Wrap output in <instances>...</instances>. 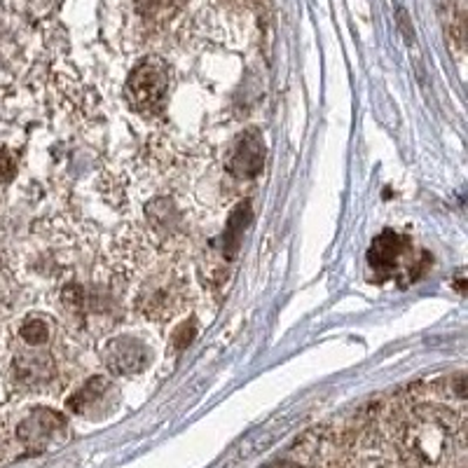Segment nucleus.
Masks as SVG:
<instances>
[{
    "instance_id": "nucleus-7",
    "label": "nucleus",
    "mask_w": 468,
    "mask_h": 468,
    "mask_svg": "<svg viewBox=\"0 0 468 468\" xmlns=\"http://www.w3.org/2000/svg\"><path fill=\"white\" fill-rule=\"evenodd\" d=\"M106 392L108 382L103 380V377H94V380H89L80 392H75L68 398V408H71L73 412H80V415H83L89 408H94V403H99Z\"/></svg>"
},
{
    "instance_id": "nucleus-9",
    "label": "nucleus",
    "mask_w": 468,
    "mask_h": 468,
    "mask_svg": "<svg viewBox=\"0 0 468 468\" xmlns=\"http://www.w3.org/2000/svg\"><path fill=\"white\" fill-rule=\"evenodd\" d=\"M17 173V160H14L13 153L3 150L0 153V183H10Z\"/></svg>"
},
{
    "instance_id": "nucleus-1",
    "label": "nucleus",
    "mask_w": 468,
    "mask_h": 468,
    "mask_svg": "<svg viewBox=\"0 0 468 468\" xmlns=\"http://www.w3.org/2000/svg\"><path fill=\"white\" fill-rule=\"evenodd\" d=\"M169 92V68L157 57H148L131 71L127 80V99L137 110H157Z\"/></svg>"
},
{
    "instance_id": "nucleus-8",
    "label": "nucleus",
    "mask_w": 468,
    "mask_h": 468,
    "mask_svg": "<svg viewBox=\"0 0 468 468\" xmlns=\"http://www.w3.org/2000/svg\"><path fill=\"white\" fill-rule=\"evenodd\" d=\"M22 338H24V342L26 344H31V347H38V344H45L48 342V338H49V328H48V323H45V321H40V319H29L24 323V326H22Z\"/></svg>"
},
{
    "instance_id": "nucleus-4",
    "label": "nucleus",
    "mask_w": 468,
    "mask_h": 468,
    "mask_svg": "<svg viewBox=\"0 0 468 468\" xmlns=\"http://www.w3.org/2000/svg\"><path fill=\"white\" fill-rule=\"evenodd\" d=\"M410 249V242L396 232H382L380 237H375L367 251V265L375 274H380V278L392 277L393 269L398 267L405 251Z\"/></svg>"
},
{
    "instance_id": "nucleus-3",
    "label": "nucleus",
    "mask_w": 468,
    "mask_h": 468,
    "mask_svg": "<svg viewBox=\"0 0 468 468\" xmlns=\"http://www.w3.org/2000/svg\"><path fill=\"white\" fill-rule=\"evenodd\" d=\"M148 358L146 344L134 338H115L103 351V361L115 375L141 373L143 367L148 366Z\"/></svg>"
},
{
    "instance_id": "nucleus-10",
    "label": "nucleus",
    "mask_w": 468,
    "mask_h": 468,
    "mask_svg": "<svg viewBox=\"0 0 468 468\" xmlns=\"http://www.w3.org/2000/svg\"><path fill=\"white\" fill-rule=\"evenodd\" d=\"M192 338H195V328H192V326L181 328V331H178V335H176V349H185V347L192 342Z\"/></svg>"
},
{
    "instance_id": "nucleus-5",
    "label": "nucleus",
    "mask_w": 468,
    "mask_h": 468,
    "mask_svg": "<svg viewBox=\"0 0 468 468\" xmlns=\"http://www.w3.org/2000/svg\"><path fill=\"white\" fill-rule=\"evenodd\" d=\"M61 427H64V419H61L59 415H54L49 410H38V412H33V415L22 424L19 436H22V440H24L26 445H31V447H40V445H45L48 440H52L54 433L59 431Z\"/></svg>"
},
{
    "instance_id": "nucleus-6",
    "label": "nucleus",
    "mask_w": 468,
    "mask_h": 468,
    "mask_svg": "<svg viewBox=\"0 0 468 468\" xmlns=\"http://www.w3.org/2000/svg\"><path fill=\"white\" fill-rule=\"evenodd\" d=\"M251 218H253V214H251L249 202L237 204L234 211L230 214V218H227L225 232H223V251H225L227 258H234V255H237L239 246H242L243 230L249 227Z\"/></svg>"
},
{
    "instance_id": "nucleus-2",
    "label": "nucleus",
    "mask_w": 468,
    "mask_h": 468,
    "mask_svg": "<svg viewBox=\"0 0 468 468\" xmlns=\"http://www.w3.org/2000/svg\"><path fill=\"white\" fill-rule=\"evenodd\" d=\"M262 164H265V141H262V134L258 129H246L237 138L230 157H227V172L234 178L251 181V178L260 176Z\"/></svg>"
}]
</instances>
